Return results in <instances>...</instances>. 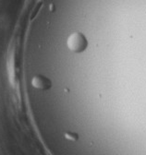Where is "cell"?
<instances>
[{"label":"cell","mask_w":146,"mask_h":155,"mask_svg":"<svg viewBox=\"0 0 146 155\" xmlns=\"http://www.w3.org/2000/svg\"><path fill=\"white\" fill-rule=\"evenodd\" d=\"M32 84L33 85V87L37 88V89L46 90V89H48L50 87L51 82H50V81L47 79V78H45L44 76H36L32 79Z\"/></svg>","instance_id":"cell-2"},{"label":"cell","mask_w":146,"mask_h":155,"mask_svg":"<svg viewBox=\"0 0 146 155\" xmlns=\"http://www.w3.org/2000/svg\"><path fill=\"white\" fill-rule=\"evenodd\" d=\"M67 45L69 50H71L72 52L80 53L85 49L87 45V42L85 37L82 34L75 32L69 35V37L68 38Z\"/></svg>","instance_id":"cell-1"}]
</instances>
